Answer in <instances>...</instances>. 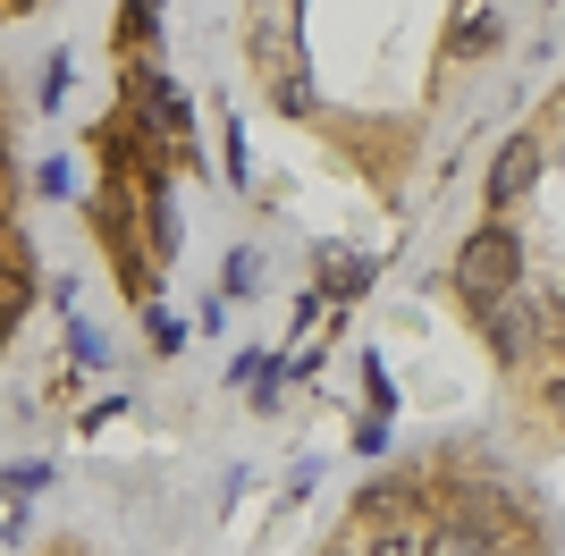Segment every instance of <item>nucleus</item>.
I'll return each mask as SVG.
<instances>
[{
	"label": "nucleus",
	"mask_w": 565,
	"mask_h": 556,
	"mask_svg": "<svg viewBox=\"0 0 565 556\" xmlns=\"http://www.w3.org/2000/svg\"><path fill=\"white\" fill-rule=\"evenodd\" d=\"M0 25H18V9H0ZM34 303H43V236H34V178H25L18 93L0 76V363L18 354Z\"/></svg>",
	"instance_id": "nucleus-5"
},
{
	"label": "nucleus",
	"mask_w": 565,
	"mask_h": 556,
	"mask_svg": "<svg viewBox=\"0 0 565 556\" xmlns=\"http://www.w3.org/2000/svg\"><path fill=\"white\" fill-rule=\"evenodd\" d=\"M25 556H102L94 539H76V532H60V539H43V548H25Z\"/></svg>",
	"instance_id": "nucleus-6"
},
{
	"label": "nucleus",
	"mask_w": 565,
	"mask_h": 556,
	"mask_svg": "<svg viewBox=\"0 0 565 556\" xmlns=\"http://www.w3.org/2000/svg\"><path fill=\"white\" fill-rule=\"evenodd\" d=\"M228 51L262 118L312 143L372 211L405 220L439 143L515 51L498 9H236Z\"/></svg>",
	"instance_id": "nucleus-1"
},
{
	"label": "nucleus",
	"mask_w": 565,
	"mask_h": 556,
	"mask_svg": "<svg viewBox=\"0 0 565 556\" xmlns=\"http://www.w3.org/2000/svg\"><path fill=\"white\" fill-rule=\"evenodd\" d=\"M439 303L490 371L498 447L523 472L565 463V68L490 143L439 254Z\"/></svg>",
	"instance_id": "nucleus-2"
},
{
	"label": "nucleus",
	"mask_w": 565,
	"mask_h": 556,
	"mask_svg": "<svg viewBox=\"0 0 565 556\" xmlns=\"http://www.w3.org/2000/svg\"><path fill=\"white\" fill-rule=\"evenodd\" d=\"M296 556H565L541 481L498 439H414L380 456Z\"/></svg>",
	"instance_id": "nucleus-4"
},
{
	"label": "nucleus",
	"mask_w": 565,
	"mask_h": 556,
	"mask_svg": "<svg viewBox=\"0 0 565 556\" xmlns=\"http://www.w3.org/2000/svg\"><path fill=\"white\" fill-rule=\"evenodd\" d=\"M85 245L110 278L118 312L161 338L178 261H186V211L203 185V127L194 93L169 60L161 9H110L102 18V93L85 110Z\"/></svg>",
	"instance_id": "nucleus-3"
}]
</instances>
